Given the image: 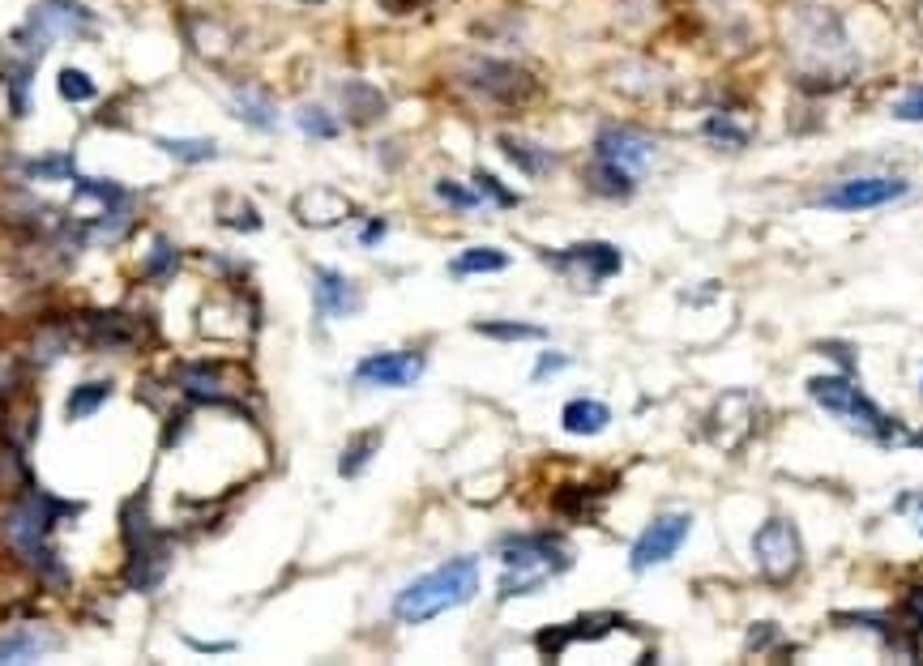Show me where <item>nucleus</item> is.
I'll list each match as a JSON object with an SVG mask.
<instances>
[{"instance_id": "obj_1", "label": "nucleus", "mask_w": 923, "mask_h": 666, "mask_svg": "<svg viewBox=\"0 0 923 666\" xmlns=\"http://www.w3.org/2000/svg\"><path fill=\"white\" fill-rule=\"evenodd\" d=\"M787 39L808 90L842 86L855 73V51L834 9H795L787 22Z\"/></svg>"}, {"instance_id": "obj_2", "label": "nucleus", "mask_w": 923, "mask_h": 666, "mask_svg": "<svg viewBox=\"0 0 923 666\" xmlns=\"http://www.w3.org/2000/svg\"><path fill=\"white\" fill-rule=\"evenodd\" d=\"M480 594V560L475 556H458V560H445L440 569L415 577L411 585H402L394 598V620L402 623H428L471 603Z\"/></svg>"}, {"instance_id": "obj_3", "label": "nucleus", "mask_w": 923, "mask_h": 666, "mask_svg": "<svg viewBox=\"0 0 923 666\" xmlns=\"http://www.w3.org/2000/svg\"><path fill=\"white\" fill-rule=\"evenodd\" d=\"M500 564H505L500 598H522V594H534L547 577L565 573L569 551L552 534H514L500 542Z\"/></svg>"}, {"instance_id": "obj_4", "label": "nucleus", "mask_w": 923, "mask_h": 666, "mask_svg": "<svg viewBox=\"0 0 923 666\" xmlns=\"http://www.w3.org/2000/svg\"><path fill=\"white\" fill-rule=\"evenodd\" d=\"M808 398L817 401V406H826V410L838 414V419H846L851 428H859V432L873 436V441H880V444L907 441L902 428H898V419H889L877 401L868 398L864 389H855L846 376H812V381H808Z\"/></svg>"}, {"instance_id": "obj_5", "label": "nucleus", "mask_w": 923, "mask_h": 666, "mask_svg": "<svg viewBox=\"0 0 923 666\" xmlns=\"http://www.w3.org/2000/svg\"><path fill=\"white\" fill-rule=\"evenodd\" d=\"M462 86L487 98V103H496V107H518V103L534 98L539 82L530 78L527 69L509 65V60H487L484 56V60H471L462 69Z\"/></svg>"}, {"instance_id": "obj_6", "label": "nucleus", "mask_w": 923, "mask_h": 666, "mask_svg": "<svg viewBox=\"0 0 923 666\" xmlns=\"http://www.w3.org/2000/svg\"><path fill=\"white\" fill-rule=\"evenodd\" d=\"M752 560H757V573L765 581H792L799 573V560H804L799 530L783 517H770L752 534Z\"/></svg>"}, {"instance_id": "obj_7", "label": "nucleus", "mask_w": 923, "mask_h": 666, "mask_svg": "<svg viewBox=\"0 0 923 666\" xmlns=\"http://www.w3.org/2000/svg\"><path fill=\"white\" fill-rule=\"evenodd\" d=\"M911 184L898 176H855V179H838L834 188H826L817 197L821 210H838V214H859V210H877V206H889L898 197H907Z\"/></svg>"}, {"instance_id": "obj_8", "label": "nucleus", "mask_w": 923, "mask_h": 666, "mask_svg": "<svg viewBox=\"0 0 923 666\" xmlns=\"http://www.w3.org/2000/svg\"><path fill=\"white\" fill-rule=\"evenodd\" d=\"M82 35H90V13L78 0H44L35 4L18 39H31V51L39 56L51 39H82Z\"/></svg>"}, {"instance_id": "obj_9", "label": "nucleus", "mask_w": 923, "mask_h": 666, "mask_svg": "<svg viewBox=\"0 0 923 666\" xmlns=\"http://www.w3.org/2000/svg\"><path fill=\"white\" fill-rule=\"evenodd\" d=\"M689 530H693V517H689V513H662V517H655V522L642 530V538L633 542L628 569H633V573H646V569L667 564V560L684 547Z\"/></svg>"}, {"instance_id": "obj_10", "label": "nucleus", "mask_w": 923, "mask_h": 666, "mask_svg": "<svg viewBox=\"0 0 923 666\" xmlns=\"http://www.w3.org/2000/svg\"><path fill=\"white\" fill-rule=\"evenodd\" d=\"M419 376H424L419 351H381L355 363V385H368V389H406Z\"/></svg>"}, {"instance_id": "obj_11", "label": "nucleus", "mask_w": 923, "mask_h": 666, "mask_svg": "<svg viewBox=\"0 0 923 666\" xmlns=\"http://www.w3.org/2000/svg\"><path fill=\"white\" fill-rule=\"evenodd\" d=\"M655 150H659V145H655V137H646L642 129H628V125L603 129L599 141H595V159L615 163V167H624V172H633V176L650 167Z\"/></svg>"}, {"instance_id": "obj_12", "label": "nucleus", "mask_w": 923, "mask_h": 666, "mask_svg": "<svg viewBox=\"0 0 923 666\" xmlns=\"http://www.w3.org/2000/svg\"><path fill=\"white\" fill-rule=\"evenodd\" d=\"M740 398H745V389L723 394L718 406L709 410V441L718 444V448H727V453H736V448L757 432V414H761L757 398L745 406V414H736V410H740Z\"/></svg>"}, {"instance_id": "obj_13", "label": "nucleus", "mask_w": 923, "mask_h": 666, "mask_svg": "<svg viewBox=\"0 0 923 666\" xmlns=\"http://www.w3.org/2000/svg\"><path fill=\"white\" fill-rule=\"evenodd\" d=\"M612 628H624V620H620V616H581L577 623H561V628L539 632L534 645H539V654L561 658L573 641H599V636H608Z\"/></svg>"}, {"instance_id": "obj_14", "label": "nucleus", "mask_w": 923, "mask_h": 666, "mask_svg": "<svg viewBox=\"0 0 923 666\" xmlns=\"http://www.w3.org/2000/svg\"><path fill=\"white\" fill-rule=\"evenodd\" d=\"M556 266L569 269V273H581V282L595 287V282L620 273L624 257H620V248H612V244H573V248H565V253L556 257Z\"/></svg>"}, {"instance_id": "obj_15", "label": "nucleus", "mask_w": 923, "mask_h": 666, "mask_svg": "<svg viewBox=\"0 0 923 666\" xmlns=\"http://www.w3.org/2000/svg\"><path fill=\"white\" fill-rule=\"evenodd\" d=\"M312 300H316V312L325 316V320H338V316H351V312H359V291H355V282L347 278V273H338V269H316L312 273Z\"/></svg>"}, {"instance_id": "obj_16", "label": "nucleus", "mask_w": 923, "mask_h": 666, "mask_svg": "<svg viewBox=\"0 0 923 666\" xmlns=\"http://www.w3.org/2000/svg\"><path fill=\"white\" fill-rule=\"evenodd\" d=\"M291 210H296V219L304 226H338L343 219L355 214L351 201L343 192H334V188H308V192H300L291 201Z\"/></svg>"}, {"instance_id": "obj_17", "label": "nucleus", "mask_w": 923, "mask_h": 666, "mask_svg": "<svg viewBox=\"0 0 923 666\" xmlns=\"http://www.w3.org/2000/svg\"><path fill=\"white\" fill-rule=\"evenodd\" d=\"M496 145H500V154L522 172V176L539 179L547 176L552 167H556V154L547 150V145H539V141H527V137H514V133H500L496 137Z\"/></svg>"}, {"instance_id": "obj_18", "label": "nucleus", "mask_w": 923, "mask_h": 666, "mask_svg": "<svg viewBox=\"0 0 923 666\" xmlns=\"http://www.w3.org/2000/svg\"><path fill=\"white\" fill-rule=\"evenodd\" d=\"M561 423H565V432H573V436H599L612 423V410L595 398H573L561 410Z\"/></svg>"}, {"instance_id": "obj_19", "label": "nucleus", "mask_w": 923, "mask_h": 666, "mask_svg": "<svg viewBox=\"0 0 923 666\" xmlns=\"http://www.w3.org/2000/svg\"><path fill=\"white\" fill-rule=\"evenodd\" d=\"M231 107H235V116H240L249 129H262V133H274V129H278V107H274V98H265L262 90H235Z\"/></svg>"}, {"instance_id": "obj_20", "label": "nucleus", "mask_w": 923, "mask_h": 666, "mask_svg": "<svg viewBox=\"0 0 923 666\" xmlns=\"http://www.w3.org/2000/svg\"><path fill=\"white\" fill-rule=\"evenodd\" d=\"M343 107H347V116L355 125H372V120L385 116V94L377 86H368V82H347L343 86Z\"/></svg>"}, {"instance_id": "obj_21", "label": "nucleus", "mask_w": 923, "mask_h": 666, "mask_svg": "<svg viewBox=\"0 0 923 666\" xmlns=\"http://www.w3.org/2000/svg\"><path fill=\"white\" fill-rule=\"evenodd\" d=\"M590 188L599 192V197H628L633 192V184H637V176L633 172H624V167H615V163H603V159H595V167H590Z\"/></svg>"}, {"instance_id": "obj_22", "label": "nucleus", "mask_w": 923, "mask_h": 666, "mask_svg": "<svg viewBox=\"0 0 923 666\" xmlns=\"http://www.w3.org/2000/svg\"><path fill=\"white\" fill-rule=\"evenodd\" d=\"M500 269H509V253H500V248H466L462 257H453L449 273L466 278V273H500Z\"/></svg>"}, {"instance_id": "obj_23", "label": "nucleus", "mask_w": 923, "mask_h": 666, "mask_svg": "<svg viewBox=\"0 0 923 666\" xmlns=\"http://www.w3.org/2000/svg\"><path fill=\"white\" fill-rule=\"evenodd\" d=\"M159 150L180 159V163H210V159H219V145L210 137H197V141L193 137H159Z\"/></svg>"}, {"instance_id": "obj_24", "label": "nucleus", "mask_w": 923, "mask_h": 666, "mask_svg": "<svg viewBox=\"0 0 923 666\" xmlns=\"http://www.w3.org/2000/svg\"><path fill=\"white\" fill-rule=\"evenodd\" d=\"M112 398V381H86V385H78L73 394H69V406H65V414L73 419V423H82V419H90L103 401Z\"/></svg>"}, {"instance_id": "obj_25", "label": "nucleus", "mask_w": 923, "mask_h": 666, "mask_svg": "<svg viewBox=\"0 0 923 666\" xmlns=\"http://www.w3.org/2000/svg\"><path fill=\"white\" fill-rule=\"evenodd\" d=\"M381 448V432H364V436H355L347 448H343V461H338V470L347 475V479H355L368 461H372V453Z\"/></svg>"}, {"instance_id": "obj_26", "label": "nucleus", "mask_w": 923, "mask_h": 666, "mask_svg": "<svg viewBox=\"0 0 923 666\" xmlns=\"http://www.w3.org/2000/svg\"><path fill=\"white\" fill-rule=\"evenodd\" d=\"M475 329L484 338H496V342H534V338H543L539 325H514V320H480Z\"/></svg>"}, {"instance_id": "obj_27", "label": "nucleus", "mask_w": 923, "mask_h": 666, "mask_svg": "<svg viewBox=\"0 0 923 666\" xmlns=\"http://www.w3.org/2000/svg\"><path fill=\"white\" fill-rule=\"evenodd\" d=\"M56 90H60V98H69V103H90V98H94V82H90V73H82V69H60Z\"/></svg>"}, {"instance_id": "obj_28", "label": "nucleus", "mask_w": 923, "mask_h": 666, "mask_svg": "<svg viewBox=\"0 0 923 666\" xmlns=\"http://www.w3.org/2000/svg\"><path fill=\"white\" fill-rule=\"evenodd\" d=\"M437 197L440 201H449L453 210H475L484 197H480V188H462L458 179H437Z\"/></svg>"}, {"instance_id": "obj_29", "label": "nucleus", "mask_w": 923, "mask_h": 666, "mask_svg": "<svg viewBox=\"0 0 923 666\" xmlns=\"http://www.w3.org/2000/svg\"><path fill=\"white\" fill-rule=\"evenodd\" d=\"M300 129H304L308 137L330 141V137H338V120H334L325 107H304V112H300Z\"/></svg>"}, {"instance_id": "obj_30", "label": "nucleus", "mask_w": 923, "mask_h": 666, "mask_svg": "<svg viewBox=\"0 0 923 666\" xmlns=\"http://www.w3.org/2000/svg\"><path fill=\"white\" fill-rule=\"evenodd\" d=\"M705 137H709V141H723V145H731V150H745L748 145V133L745 129H736L727 116H709V120H705Z\"/></svg>"}, {"instance_id": "obj_31", "label": "nucleus", "mask_w": 923, "mask_h": 666, "mask_svg": "<svg viewBox=\"0 0 923 666\" xmlns=\"http://www.w3.org/2000/svg\"><path fill=\"white\" fill-rule=\"evenodd\" d=\"M176 266H180V253L168 244V239H159L154 244V257H150V266H146V278L150 282H159V278H172L176 273Z\"/></svg>"}, {"instance_id": "obj_32", "label": "nucleus", "mask_w": 923, "mask_h": 666, "mask_svg": "<svg viewBox=\"0 0 923 666\" xmlns=\"http://www.w3.org/2000/svg\"><path fill=\"white\" fill-rule=\"evenodd\" d=\"M35 654H44V641H35L26 632H13V636L0 641V663H9V658H35Z\"/></svg>"}, {"instance_id": "obj_33", "label": "nucleus", "mask_w": 923, "mask_h": 666, "mask_svg": "<svg viewBox=\"0 0 923 666\" xmlns=\"http://www.w3.org/2000/svg\"><path fill=\"white\" fill-rule=\"evenodd\" d=\"M475 188H480V197L496 201V206H518V192H509L500 179L487 176V172H475Z\"/></svg>"}, {"instance_id": "obj_34", "label": "nucleus", "mask_w": 923, "mask_h": 666, "mask_svg": "<svg viewBox=\"0 0 923 666\" xmlns=\"http://www.w3.org/2000/svg\"><path fill=\"white\" fill-rule=\"evenodd\" d=\"M893 116H898V120H915V125H923V86L907 90V94L893 103Z\"/></svg>"}, {"instance_id": "obj_35", "label": "nucleus", "mask_w": 923, "mask_h": 666, "mask_svg": "<svg viewBox=\"0 0 923 666\" xmlns=\"http://www.w3.org/2000/svg\"><path fill=\"white\" fill-rule=\"evenodd\" d=\"M222 226H235V231H257L262 226V214L249 206V201H235V219L231 214H222Z\"/></svg>"}, {"instance_id": "obj_36", "label": "nucleus", "mask_w": 923, "mask_h": 666, "mask_svg": "<svg viewBox=\"0 0 923 666\" xmlns=\"http://www.w3.org/2000/svg\"><path fill=\"white\" fill-rule=\"evenodd\" d=\"M561 367H569V355H543L539 363H534V381H543V376H552V372H561Z\"/></svg>"}, {"instance_id": "obj_37", "label": "nucleus", "mask_w": 923, "mask_h": 666, "mask_svg": "<svg viewBox=\"0 0 923 666\" xmlns=\"http://www.w3.org/2000/svg\"><path fill=\"white\" fill-rule=\"evenodd\" d=\"M907 620L915 623V632H923V585L907 594Z\"/></svg>"}, {"instance_id": "obj_38", "label": "nucleus", "mask_w": 923, "mask_h": 666, "mask_svg": "<svg viewBox=\"0 0 923 666\" xmlns=\"http://www.w3.org/2000/svg\"><path fill=\"white\" fill-rule=\"evenodd\" d=\"M184 645H193V650H201V654H231V650H235L231 641H197V636H184Z\"/></svg>"}, {"instance_id": "obj_39", "label": "nucleus", "mask_w": 923, "mask_h": 666, "mask_svg": "<svg viewBox=\"0 0 923 666\" xmlns=\"http://www.w3.org/2000/svg\"><path fill=\"white\" fill-rule=\"evenodd\" d=\"M381 235H385V222H372V226H364V231H359V244H377Z\"/></svg>"}, {"instance_id": "obj_40", "label": "nucleus", "mask_w": 923, "mask_h": 666, "mask_svg": "<svg viewBox=\"0 0 923 666\" xmlns=\"http://www.w3.org/2000/svg\"><path fill=\"white\" fill-rule=\"evenodd\" d=\"M915 509H920V517H923V500H915Z\"/></svg>"}, {"instance_id": "obj_41", "label": "nucleus", "mask_w": 923, "mask_h": 666, "mask_svg": "<svg viewBox=\"0 0 923 666\" xmlns=\"http://www.w3.org/2000/svg\"><path fill=\"white\" fill-rule=\"evenodd\" d=\"M915 444H920V448H923V432H920V436H915Z\"/></svg>"}, {"instance_id": "obj_42", "label": "nucleus", "mask_w": 923, "mask_h": 666, "mask_svg": "<svg viewBox=\"0 0 923 666\" xmlns=\"http://www.w3.org/2000/svg\"><path fill=\"white\" fill-rule=\"evenodd\" d=\"M920 22H923V0H920Z\"/></svg>"}, {"instance_id": "obj_43", "label": "nucleus", "mask_w": 923, "mask_h": 666, "mask_svg": "<svg viewBox=\"0 0 923 666\" xmlns=\"http://www.w3.org/2000/svg\"><path fill=\"white\" fill-rule=\"evenodd\" d=\"M304 4H321V0H304Z\"/></svg>"}]
</instances>
